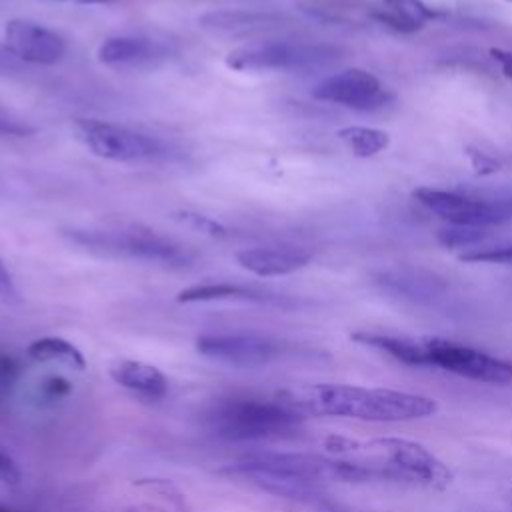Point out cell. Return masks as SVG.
<instances>
[{"label":"cell","mask_w":512,"mask_h":512,"mask_svg":"<svg viewBox=\"0 0 512 512\" xmlns=\"http://www.w3.org/2000/svg\"><path fill=\"white\" fill-rule=\"evenodd\" d=\"M282 18L270 12L256 10H214L206 12L198 18V24L214 34L224 36H242L252 34L256 30H264L268 26H276Z\"/></svg>","instance_id":"2e32d148"},{"label":"cell","mask_w":512,"mask_h":512,"mask_svg":"<svg viewBox=\"0 0 512 512\" xmlns=\"http://www.w3.org/2000/svg\"><path fill=\"white\" fill-rule=\"evenodd\" d=\"M70 238L80 246L114 258H126L164 268H184L194 260L192 252L178 242L140 226L118 230H74Z\"/></svg>","instance_id":"3957f363"},{"label":"cell","mask_w":512,"mask_h":512,"mask_svg":"<svg viewBox=\"0 0 512 512\" xmlns=\"http://www.w3.org/2000/svg\"><path fill=\"white\" fill-rule=\"evenodd\" d=\"M350 338L358 344L386 352L388 356L396 358L402 364L426 366V354H424L422 342H414V340H408L402 336H392V334H382V332H354Z\"/></svg>","instance_id":"ac0fdd59"},{"label":"cell","mask_w":512,"mask_h":512,"mask_svg":"<svg viewBox=\"0 0 512 512\" xmlns=\"http://www.w3.org/2000/svg\"><path fill=\"white\" fill-rule=\"evenodd\" d=\"M278 400L300 416H340L364 422H408L428 418L436 400L390 388L352 384H310L278 394Z\"/></svg>","instance_id":"6da1fadb"},{"label":"cell","mask_w":512,"mask_h":512,"mask_svg":"<svg viewBox=\"0 0 512 512\" xmlns=\"http://www.w3.org/2000/svg\"><path fill=\"white\" fill-rule=\"evenodd\" d=\"M40 390H42V396H44L46 400H58V398L66 396V394L72 390V386H70V382L64 380L62 376H50L48 380L42 382Z\"/></svg>","instance_id":"4316f807"},{"label":"cell","mask_w":512,"mask_h":512,"mask_svg":"<svg viewBox=\"0 0 512 512\" xmlns=\"http://www.w3.org/2000/svg\"><path fill=\"white\" fill-rule=\"evenodd\" d=\"M320 512H348V510H340L334 506H320Z\"/></svg>","instance_id":"4dcf8cb0"},{"label":"cell","mask_w":512,"mask_h":512,"mask_svg":"<svg viewBox=\"0 0 512 512\" xmlns=\"http://www.w3.org/2000/svg\"><path fill=\"white\" fill-rule=\"evenodd\" d=\"M236 262L262 278L286 276L306 268L312 262V252L294 244H276V246H254L244 248L236 254Z\"/></svg>","instance_id":"4fadbf2b"},{"label":"cell","mask_w":512,"mask_h":512,"mask_svg":"<svg viewBox=\"0 0 512 512\" xmlns=\"http://www.w3.org/2000/svg\"><path fill=\"white\" fill-rule=\"evenodd\" d=\"M196 350L214 362L256 370L278 356L280 344L256 334H204L196 340Z\"/></svg>","instance_id":"30bf717a"},{"label":"cell","mask_w":512,"mask_h":512,"mask_svg":"<svg viewBox=\"0 0 512 512\" xmlns=\"http://www.w3.org/2000/svg\"><path fill=\"white\" fill-rule=\"evenodd\" d=\"M18 374H20V364L16 362V358L8 354H0V392L10 390Z\"/></svg>","instance_id":"484cf974"},{"label":"cell","mask_w":512,"mask_h":512,"mask_svg":"<svg viewBox=\"0 0 512 512\" xmlns=\"http://www.w3.org/2000/svg\"><path fill=\"white\" fill-rule=\"evenodd\" d=\"M26 354L34 362H56L76 370L86 368V358L80 352V348L58 336H44L30 342L26 348Z\"/></svg>","instance_id":"d6986e66"},{"label":"cell","mask_w":512,"mask_h":512,"mask_svg":"<svg viewBox=\"0 0 512 512\" xmlns=\"http://www.w3.org/2000/svg\"><path fill=\"white\" fill-rule=\"evenodd\" d=\"M490 56H492V60L498 64L500 72H502L506 78H512V50L490 48Z\"/></svg>","instance_id":"f546056e"},{"label":"cell","mask_w":512,"mask_h":512,"mask_svg":"<svg viewBox=\"0 0 512 512\" xmlns=\"http://www.w3.org/2000/svg\"><path fill=\"white\" fill-rule=\"evenodd\" d=\"M414 198L432 214L450 222L452 226L490 228L512 220V196H476L456 190H442L420 186Z\"/></svg>","instance_id":"8992f818"},{"label":"cell","mask_w":512,"mask_h":512,"mask_svg":"<svg viewBox=\"0 0 512 512\" xmlns=\"http://www.w3.org/2000/svg\"><path fill=\"white\" fill-rule=\"evenodd\" d=\"M0 296L8 302H16L18 300V290L14 286V280L8 272V268L4 266V262L0 260Z\"/></svg>","instance_id":"83f0119b"},{"label":"cell","mask_w":512,"mask_h":512,"mask_svg":"<svg viewBox=\"0 0 512 512\" xmlns=\"http://www.w3.org/2000/svg\"><path fill=\"white\" fill-rule=\"evenodd\" d=\"M338 138L358 158L376 156L390 146V134L370 126H344L338 130Z\"/></svg>","instance_id":"ffe728a7"},{"label":"cell","mask_w":512,"mask_h":512,"mask_svg":"<svg viewBox=\"0 0 512 512\" xmlns=\"http://www.w3.org/2000/svg\"><path fill=\"white\" fill-rule=\"evenodd\" d=\"M104 66L118 70H144L156 68L170 58V48L150 36L122 34L106 38L96 52Z\"/></svg>","instance_id":"7c38bea8"},{"label":"cell","mask_w":512,"mask_h":512,"mask_svg":"<svg viewBox=\"0 0 512 512\" xmlns=\"http://www.w3.org/2000/svg\"><path fill=\"white\" fill-rule=\"evenodd\" d=\"M6 48L28 64L52 66L58 64L66 54V42L54 30L24 18H14L4 26Z\"/></svg>","instance_id":"8fae6325"},{"label":"cell","mask_w":512,"mask_h":512,"mask_svg":"<svg viewBox=\"0 0 512 512\" xmlns=\"http://www.w3.org/2000/svg\"><path fill=\"white\" fill-rule=\"evenodd\" d=\"M362 448L374 454V458L368 460L386 466L396 476V482L444 488L452 480L448 466L418 442L406 438H376Z\"/></svg>","instance_id":"52a82bcc"},{"label":"cell","mask_w":512,"mask_h":512,"mask_svg":"<svg viewBox=\"0 0 512 512\" xmlns=\"http://www.w3.org/2000/svg\"><path fill=\"white\" fill-rule=\"evenodd\" d=\"M0 512H18V510H14V508H8V506L0 504Z\"/></svg>","instance_id":"d6a6232c"},{"label":"cell","mask_w":512,"mask_h":512,"mask_svg":"<svg viewBox=\"0 0 512 512\" xmlns=\"http://www.w3.org/2000/svg\"><path fill=\"white\" fill-rule=\"evenodd\" d=\"M484 238L482 228H470V226H450L440 232V242L448 248H468Z\"/></svg>","instance_id":"603a6c76"},{"label":"cell","mask_w":512,"mask_h":512,"mask_svg":"<svg viewBox=\"0 0 512 512\" xmlns=\"http://www.w3.org/2000/svg\"><path fill=\"white\" fill-rule=\"evenodd\" d=\"M34 128L28 126L26 122H20L18 118L10 116L2 106H0V134L2 136H28L32 134Z\"/></svg>","instance_id":"d4e9b609"},{"label":"cell","mask_w":512,"mask_h":512,"mask_svg":"<svg viewBox=\"0 0 512 512\" xmlns=\"http://www.w3.org/2000/svg\"><path fill=\"white\" fill-rule=\"evenodd\" d=\"M176 300L180 304H194V302H226V300H240V302H258V304H278L284 302L282 296L262 292L252 286L230 284V282H206L194 284L178 292Z\"/></svg>","instance_id":"9a60e30c"},{"label":"cell","mask_w":512,"mask_h":512,"mask_svg":"<svg viewBox=\"0 0 512 512\" xmlns=\"http://www.w3.org/2000/svg\"><path fill=\"white\" fill-rule=\"evenodd\" d=\"M312 96L356 112L382 110L394 98L382 82L364 68H344L322 78L312 88Z\"/></svg>","instance_id":"9c48e42d"},{"label":"cell","mask_w":512,"mask_h":512,"mask_svg":"<svg viewBox=\"0 0 512 512\" xmlns=\"http://www.w3.org/2000/svg\"><path fill=\"white\" fill-rule=\"evenodd\" d=\"M110 376L122 388L148 398H160L168 390L166 376L152 364L140 360H120L110 368Z\"/></svg>","instance_id":"e0dca14e"},{"label":"cell","mask_w":512,"mask_h":512,"mask_svg":"<svg viewBox=\"0 0 512 512\" xmlns=\"http://www.w3.org/2000/svg\"><path fill=\"white\" fill-rule=\"evenodd\" d=\"M368 16L382 26L410 34L442 18V12L422 0H382L378 6L368 10Z\"/></svg>","instance_id":"5bb4252c"},{"label":"cell","mask_w":512,"mask_h":512,"mask_svg":"<svg viewBox=\"0 0 512 512\" xmlns=\"http://www.w3.org/2000/svg\"><path fill=\"white\" fill-rule=\"evenodd\" d=\"M302 418L280 400L230 398L212 406L204 422L220 440L248 442L292 436L300 430Z\"/></svg>","instance_id":"7a4b0ae2"},{"label":"cell","mask_w":512,"mask_h":512,"mask_svg":"<svg viewBox=\"0 0 512 512\" xmlns=\"http://www.w3.org/2000/svg\"><path fill=\"white\" fill-rule=\"evenodd\" d=\"M422 344L426 366H434L476 382L500 386L512 384V360L444 338H428Z\"/></svg>","instance_id":"ba28073f"},{"label":"cell","mask_w":512,"mask_h":512,"mask_svg":"<svg viewBox=\"0 0 512 512\" xmlns=\"http://www.w3.org/2000/svg\"><path fill=\"white\" fill-rule=\"evenodd\" d=\"M462 262H474V264H502L512 266V242L492 244V246H478L470 248L468 252L460 254Z\"/></svg>","instance_id":"7402d4cb"},{"label":"cell","mask_w":512,"mask_h":512,"mask_svg":"<svg viewBox=\"0 0 512 512\" xmlns=\"http://www.w3.org/2000/svg\"><path fill=\"white\" fill-rule=\"evenodd\" d=\"M74 134L94 156L112 162H166L178 154L158 136L98 118H76Z\"/></svg>","instance_id":"5b68a950"},{"label":"cell","mask_w":512,"mask_h":512,"mask_svg":"<svg viewBox=\"0 0 512 512\" xmlns=\"http://www.w3.org/2000/svg\"><path fill=\"white\" fill-rule=\"evenodd\" d=\"M20 480V470L16 466V462L0 452V482L6 484H16Z\"/></svg>","instance_id":"f1b7e54d"},{"label":"cell","mask_w":512,"mask_h":512,"mask_svg":"<svg viewBox=\"0 0 512 512\" xmlns=\"http://www.w3.org/2000/svg\"><path fill=\"white\" fill-rule=\"evenodd\" d=\"M82 4H102V2H112V0H78Z\"/></svg>","instance_id":"1f68e13d"},{"label":"cell","mask_w":512,"mask_h":512,"mask_svg":"<svg viewBox=\"0 0 512 512\" xmlns=\"http://www.w3.org/2000/svg\"><path fill=\"white\" fill-rule=\"evenodd\" d=\"M178 220H182L186 226L202 232V234H208V236H214V238H222V236H228V228L222 226L220 222L212 220L210 216H204V214H196V212H180L176 216Z\"/></svg>","instance_id":"cb8c5ba5"},{"label":"cell","mask_w":512,"mask_h":512,"mask_svg":"<svg viewBox=\"0 0 512 512\" xmlns=\"http://www.w3.org/2000/svg\"><path fill=\"white\" fill-rule=\"evenodd\" d=\"M380 284L394 290V292L412 296V298H418V296H424V294H436L442 288L438 278H434L432 274H422L418 270L416 272L414 270L384 272L380 276Z\"/></svg>","instance_id":"44dd1931"},{"label":"cell","mask_w":512,"mask_h":512,"mask_svg":"<svg viewBox=\"0 0 512 512\" xmlns=\"http://www.w3.org/2000/svg\"><path fill=\"white\" fill-rule=\"evenodd\" d=\"M340 50L326 42L312 40H268L232 50L226 66L238 72H316L334 66Z\"/></svg>","instance_id":"277c9868"}]
</instances>
